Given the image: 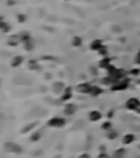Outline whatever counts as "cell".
Listing matches in <instances>:
<instances>
[{
  "label": "cell",
  "instance_id": "obj_1",
  "mask_svg": "<svg viewBox=\"0 0 140 158\" xmlns=\"http://www.w3.org/2000/svg\"><path fill=\"white\" fill-rule=\"evenodd\" d=\"M64 124H65V120H64V119H60V117H54V119L49 120L48 122L49 126H55V128L62 126Z\"/></svg>",
  "mask_w": 140,
  "mask_h": 158
},
{
  "label": "cell",
  "instance_id": "obj_2",
  "mask_svg": "<svg viewBox=\"0 0 140 158\" xmlns=\"http://www.w3.org/2000/svg\"><path fill=\"white\" fill-rule=\"evenodd\" d=\"M139 104H140L139 101L137 99L133 98V99H129L126 102V108L129 110H137V108L139 107Z\"/></svg>",
  "mask_w": 140,
  "mask_h": 158
},
{
  "label": "cell",
  "instance_id": "obj_3",
  "mask_svg": "<svg viewBox=\"0 0 140 158\" xmlns=\"http://www.w3.org/2000/svg\"><path fill=\"white\" fill-rule=\"evenodd\" d=\"M92 89V87L90 85H88V84H82V85L78 86V91L80 92H83V93H88V92H90Z\"/></svg>",
  "mask_w": 140,
  "mask_h": 158
},
{
  "label": "cell",
  "instance_id": "obj_4",
  "mask_svg": "<svg viewBox=\"0 0 140 158\" xmlns=\"http://www.w3.org/2000/svg\"><path fill=\"white\" fill-rule=\"evenodd\" d=\"M101 112H98V111H92L91 113L89 114V117H90V120L91 121H98L100 119H101Z\"/></svg>",
  "mask_w": 140,
  "mask_h": 158
},
{
  "label": "cell",
  "instance_id": "obj_5",
  "mask_svg": "<svg viewBox=\"0 0 140 158\" xmlns=\"http://www.w3.org/2000/svg\"><path fill=\"white\" fill-rule=\"evenodd\" d=\"M135 140V136L133 134H127V135H125L124 136V138H123V143L124 144H130V143H133Z\"/></svg>",
  "mask_w": 140,
  "mask_h": 158
},
{
  "label": "cell",
  "instance_id": "obj_6",
  "mask_svg": "<svg viewBox=\"0 0 140 158\" xmlns=\"http://www.w3.org/2000/svg\"><path fill=\"white\" fill-rule=\"evenodd\" d=\"M74 111H76L74 104H68L67 107H66V109H65V113L68 114V115H70V114H73V113H74Z\"/></svg>",
  "mask_w": 140,
  "mask_h": 158
},
{
  "label": "cell",
  "instance_id": "obj_7",
  "mask_svg": "<svg viewBox=\"0 0 140 158\" xmlns=\"http://www.w3.org/2000/svg\"><path fill=\"white\" fill-rule=\"evenodd\" d=\"M103 46H102V42L101 41H93L91 44V49H98V51H100V49H102Z\"/></svg>",
  "mask_w": 140,
  "mask_h": 158
},
{
  "label": "cell",
  "instance_id": "obj_8",
  "mask_svg": "<svg viewBox=\"0 0 140 158\" xmlns=\"http://www.w3.org/2000/svg\"><path fill=\"white\" fill-rule=\"evenodd\" d=\"M125 155V149H117L114 153V158H123Z\"/></svg>",
  "mask_w": 140,
  "mask_h": 158
},
{
  "label": "cell",
  "instance_id": "obj_9",
  "mask_svg": "<svg viewBox=\"0 0 140 158\" xmlns=\"http://www.w3.org/2000/svg\"><path fill=\"white\" fill-rule=\"evenodd\" d=\"M101 92H102V90H101L98 87H92V89H91V91H90V93H91L92 96H98Z\"/></svg>",
  "mask_w": 140,
  "mask_h": 158
},
{
  "label": "cell",
  "instance_id": "obj_10",
  "mask_svg": "<svg viewBox=\"0 0 140 158\" xmlns=\"http://www.w3.org/2000/svg\"><path fill=\"white\" fill-rule=\"evenodd\" d=\"M126 87H127V84H119V85L113 86V90H122V89H125Z\"/></svg>",
  "mask_w": 140,
  "mask_h": 158
},
{
  "label": "cell",
  "instance_id": "obj_11",
  "mask_svg": "<svg viewBox=\"0 0 140 158\" xmlns=\"http://www.w3.org/2000/svg\"><path fill=\"white\" fill-rule=\"evenodd\" d=\"M21 61H22V57H15L14 59H13V63H12V66H17V65H20L21 64Z\"/></svg>",
  "mask_w": 140,
  "mask_h": 158
},
{
  "label": "cell",
  "instance_id": "obj_12",
  "mask_svg": "<svg viewBox=\"0 0 140 158\" xmlns=\"http://www.w3.org/2000/svg\"><path fill=\"white\" fill-rule=\"evenodd\" d=\"M73 45H76V46L81 45V38H79V37H74V40H73Z\"/></svg>",
  "mask_w": 140,
  "mask_h": 158
},
{
  "label": "cell",
  "instance_id": "obj_13",
  "mask_svg": "<svg viewBox=\"0 0 140 158\" xmlns=\"http://www.w3.org/2000/svg\"><path fill=\"white\" fill-rule=\"evenodd\" d=\"M107 137H109V138H116V137H117V133H116V132H111V133H109Z\"/></svg>",
  "mask_w": 140,
  "mask_h": 158
},
{
  "label": "cell",
  "instance_id": "obj_14",
  "mask_svg": "<svg viewBox=\"0 0 140 158\" xmlns=\"http://www.w3.org/2000/svg\"><path fill=\"white\" fill-rule=\"evenodd\" d=\"M40 136H41V134H38V133L33 134V136L31 137V140H37L38 138H40Z\"/></svg>",
  "mask_w": 140,
  "mask_h": 158
},
{
  "label": "cell",
  "instance_id": "obj_15",
  "mask_svg": "<svg viewBox=\"0 0 140 158\" xmlns=\"http://www.w3.org/2000/svg\"><path fill=\"white\" fill-rule=\"evenodd\" d=\"M111 126H112V124H111L110 122H106L105 124H103V126H102V128H105V130H110Z\"/></svg>",
  "mask_w": 140,
  "mask_h": 158
},
{
  "label": "cell",
  "instance_id": "obj_16",
  "mask_svg": "<svg viewBox=\"0 0 140 158\" xmlns=\"http://www.w3.org/2000/svg\"><path fill=\"white\" fill-rule=\"evenodd\" d=\"M71 97V92L69 93V92H66L65 95H64V98H62V100H67V99H69V98Z\"/></svg>",
  "mask_w": 140,
  "mask_h": 158
},
{
  "label": "cell",
  "instance_id": "obj_17",
  "mask_svg": "<svg viewBox=\"0 0 140 158\" xmlns=\"http://www.w3.org/2000/svg\"><path fill=\"white\" fill-rule=\"evenodd\" d=\"M98 158H110L109 157V155H106V154H101V155H100V156H98Z\"/></svg>",
  "mask_w": 140,
  "mask_h": 158
},
{
  "label": "cell",
  "instance_id": "obj_18",
  "mask_svg": "<svg viewBox=\"0 0 140 158\" xmlns=\"http://www.w3.org/2000/svg\"><path fill=\"white\" fill-rule=\"evenodd\" d=\"M79 158H90V156H89V155H86V154H83V155H81Z\"/></svg>",
  "mask_w": 140,
  "mask_h": 158
},
{
  "label": "cell",
  "instance_id": "obj_19",
  "mask_svg": "<svg viewBox=\"0 0 140 158\" xmlns=\"http://www.w3.org/2000/svg\"><path fill=\"white\" fill-rule=\"evenodd\" d=\"M137 111H138V112H139V113H140V104H139V107L137 108Z\"/></svg>",
  "mask_w": 140,
  "mask_h": 158
}]
</instances>
